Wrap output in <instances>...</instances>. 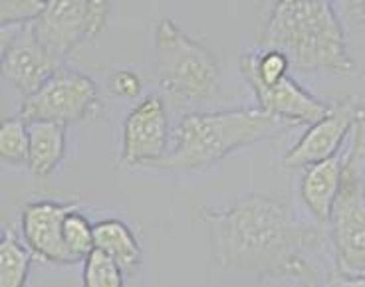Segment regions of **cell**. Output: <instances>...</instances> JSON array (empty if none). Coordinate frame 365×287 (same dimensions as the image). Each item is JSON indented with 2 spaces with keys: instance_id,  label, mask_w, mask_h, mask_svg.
<instances>
[{
  "instance_id": "obj_1",
  "label": "cell",
  "mask_w": 365,
  "mask_h": 287,
  "mask_svg": "<svg viewBox=\"0 0 365 287\" xmlns=\"http://www.w3.org/2000/svg\"><path fill=\"white\" fill-rule=\"evenodd\" d=\"M199 218L209 228L212 256L222 269L318 281L326 236L319 226L296 220L284 200L248 194L227 208L202 207Z\"/></svg>"
},
{
  "instance_id": "obj_2",
  "label": "cell",
  "mask_w": 365,
  "mask_h": 287,
  "mask_svg": "<svg viewBox=\"0 0 365 287\" xmlns=\"http://www.w3.org/2000/svg\"><path fill=\"white\" fill-rule=\"evenodd\" d=\"M258 46L282 52L300 72L356 73L346 30L329 0H272Z\"/></svg>"
},
{
  "instance_id": "obj_3",
  "label": "cell",
  "mask_w": 365,
  "mask_h": 287,
  "mask_svg": "<svg viewBox=\"0 0 365 287\" xmlns=\"http://www.w3.org/2000/svg\"><path fill=\"white\" fill-rule=\"evenodd\" d=\"M294 121L262 108H240L217 113H187L173 133V147L149 169L201 171L225 157L260 141H272L296 129Z\"/></svg>"
},
{
  "instance_id": "obj_4",
  "label": "cell",
  "mask_w": 365,
  "mask_h": 287,
  "mask_svg": "<svg viewBox=\"0 0 365 287\" xmlns=\"http://www.w3.org/2000/svg\"><path fill=\"white\" fill-rule=\"evenodd\" d=\"M334 269L344 276L365 273V111L347 139L341 187L328 222Z\"/></svg>"
},
{
  "instance_id": "obj_5",
  "label": "cell",
  "mask_w": 365,
  "mask_h": 287,
  "mask_svg": "<svg viewBox=\"0 0 365 287\" xmlns=\"http://www.w3.org/2000/svg\"><path fill=\"white\" fill-rule=\"evenodd\" d=\"M155 78L159 88L181 103H207L220 90L217 56L169 19L155 28Z\"/></svg>"
},
{
  "instance_id": "obj_6",
  "label": "cell",
  "mask_w": 365,
  "mask_h": 287,
  "mask_svg": "<svg viewBox=\"0 0 365 287\" xmlns=\"http://www.w3.org/2000/svg\"><path fill=\"white\" fill-rule=\"evenodd\" d=\"M100 109V91L90 75L73 70H58L32 95L22 98L19 117L24 123L52 121L73 125Z\"/></svg>"
},
{
  "instance_id": "obj_7",
  "label": "cell",
  "mask_w": 365,
  "mask_h": 287,
  "mask_svg": "<svg viewBox=\"0 0 365 287\" xmlns=\"http://www.w3.org/2000/svg\"><path fill=\"white\" fill-rule=\"evenodd\" d=\"M108 10L93 0H46L44 12L32 24L46 50L64 62L86 38L100 34L108 22Z\"/></svg>"
},
{
  "instance_id": "obj_8",
  "label": "cell",
  "mask_w": 365,
  "mask_h": 287,
  "mask_svg": "<svg viewBox=\"0 0 365 287\" xmlns=\"http://www.w3.org/2000/svg\"><path fill=\"white\" fill-rule=\"evenodd\" d=\"M62 68L40 42L32 22L2 28V75L22 98L40 90Z\"/></svg>"
},
{
  "instance_id": "obj_9",
  "label": "cell",
  "mask_w": 365,
  "mask_h": 287,
  "mask_svg": "<svg viewBox=\"0 0 365 287\" xmlns=\"http://www.w3.org/2000/svg\"><path fill=\"white\" fill-rule=\"evenodd\" d=\"M169 117L163 99L145 95L129 111L123 123L121 162L125 167H145L163 159L169 149Z\"/></svg>"
},
{
  "instance_id": "obj_10",
  "label": "cell",
  "mask_w": 365,
  "mask_h": 287,
  "mask_svg": "<svg viewBox=\"0 0 365 287\" xmlns=\"http://www.w3.org/2000/svg\"><path fill=\"white\" fill-rule=\"evenodd\" d=\"M364 111L365 108L361 101L354 95L338 103H331L328 115L310 125V129L302 135L300 141L288 151L284 157V165L294 169H306L310 165L334 157L346 145L351 129Z\"/></svg>"
},
{
  "instance_id": "obj_11",
  "label": "cell",
  "mask_w": 365,
  "mask_h": 287,
  "mask_svg": "<svg viewBox=\"0 0 365 287\" xmlns=\"http://www.w3.org/2000/svg\"><path fill=\"white\" fill-rule=\"evenodd\" d=\"M76 202L38 200L30 202L20 216V228L34 256L52 263H78L64 242V218L76 210Z\"/></svg>"
},
{
  "instance_id": "obj_12",
  "label": "cell",
  "mask_w": 365,
  "mask_h": 287,
  "mask_svg": "<svg viewBox=\"0 0 365 287\" xmlns=\"http://www.w3.org/2000/svg\"><path fill=\"white\" fill-rule=\"evenodd\" d=\"M247 83L255 91L258 108L276 117L294 121L296 125H314L331 109V103L312 95L290 75H286L276 85H264L255 80H248Z\"/></svg>"
},
{
  "instance_id": "obj_13",
  "label": "cell",
  "mask_w": 365,
  "mask_h": 287,
  "mask_svg": "<svg viewBox=\"0 0 365 287\" xmlns=\"http://www.w3.org/2000/svg\"><path fill=\"white\" fill-rule=\"evenodd\" d=\"M347 145H344L338 153L326 161L306 167L300 182V197L312 216L318 220V224H328L331 208L338 198L341 187V174H344V162H346Z\"/></svg>"
},
{
  "instance_id": "obj_14",
  "label": "cell",
  "mask_w": 365,
  "mask_h": 287,
  "mask_svg": "<svg viewBox=\"0 0 365 287\" xmlns=\"http://www.w3.org/2000/svg\"><path fill=\"white\" fill-rule=\"evenodd\" d=\"M30 153L28 169L38 179H46L60 167L66 155V125L52 121L28 123Z\"/></svg>"
},
{
  "instance_id": "obj_15",
  "label": "cell",
  "mask_w": 365,
  "mask_h": 287,
  "mask_svg": "<svg viewBox=\"0 0 365 287\" xmlns=\"http://www.w3.org/2000/svg\"><path fill=\"white\" fill-rule=\"evenodd\" d=\"M93 238H96V250L108 254L111 260L123 269V273L133 276L141 268L143 250L137 242L135 234L131 232L125 222L118 218H108L93 224Z\"/></svg>"
},
{
  "instance_id": "obj_16",
  "label": "cell",
  "mask_w": 365,
  "mask_h": 287,
  "mask_svg": "<svg viewBox=\"0 0 365 287\" xmlns=\"http://www.w3.org/2000/svg\"><path fill=\"white\" fill-rule=\"evenodd\" d=\"M34 254L12 232L0 238V287H26Z\"/></svg>"
},
{
  "instance_id": "obj_17",
  "label": "cell",
  "mask_w": 365,
  "mask_h": 287,
  "mask_svg": "<svg viewBox=\"0 0 365 287\" xmlns=\"http://www.w3.org/2000/svg\"><path fill=\"white\" fill-rule=\"evenodd\" d=\"M30 135L20 117L4 119L0 125V159L6 165H28Z\"/></svg>"
},
{
  "instance_id": "obj_18",
  "label": "cell",
  "mask_w": 365,
  "mask_h": 287,
  "mask_svg": "<svg viewBox=\"0 0 365 287\" xmlns=\"http://www.w3.org/2000/svg\"><path fill=\"white\" fill-rule=\"evenodd\" d=\"M64 242L78 261H83L96 250L93 224L76 208L64 218Z\"/></svg>"
},
{
  "instance_id": "obj_19",
  "label": "cell",
  "mask_w": 365,
  "mask_h": 287,
  "mask_svg": "<svg viewBox=\"0 0 365 287\" xmlns=\"http://www.w3.org/2000/svg\"><path fill=\"white\" fill-rule=\"evenodd\" d=\"M123 269L101 250L83 260V287H123Z\"/></svg>"
},
{
  "instance_id": "obj_20",
  "label": "cell",
  "mask_w": 365,
  "mask_h": 287,
  "mask_svg": "<svg viewBox=\"0 0 365 287\" xmlns=\"http://www.w3.org/2000/svg\"><path fill=\"white\" fill-rule=\"evenodd\" d=\"M46 0H0L2 28L30 24L44 12Z\"/></svg>"
},
{
  "instance_id": "obj_21",
  "label": "cell",
  "mask_w": 365,
  "mask_h": 287,
  "mask_svg": "<svg viewBox=\"0 0 365 287\" xmlns=\"http://www.w3.org/2000/svg\"><path fill=\"white\" fill-rule=\"evenodd\" d=\"M108 90L118 98L135 99L141 93V78L131 70H113L108 78Z\"/></svg>"
},
{
  "instance_id": "obj_22",
  "label": "cell",
  "mask_w": 365,
  "mask_h": 287,
  "mask_svg": "<svg viewBox=\"0 0 365 287\" xmlns=\"http://www.w3.org/2000/svg\"><path fill=\"white\" fill-rule=\"evenodd\" d=\"M324 287H365V273L364 276H344L336 269H331Z\"/></svg>"
},
{
  "instance_id": "obj_23",
  "label": "cell",
  "mask_w": 365,
  "mask_h": 287,
  "mask_svg": "<svg viewBox=\"0 0 365 287\" xmlns=\"http://www.w3.org/2000/svg\"><path fill=\"white\" fill-rule=\"evenodd\" d=\"M344 4L351 12H361V16L365 14V0H344Z\"/></svg>"
},
{
  "instance_id": "obj_24",
  "label": "cell",
  "mask_w": 365,
  "mask_h": 287,
  "mask_svg": "<svg viewBox=\"0 0 365 287\" xmlns=\"http://www.w3.org/2000/svg\"><path fill=\"white\" fill-rule=\"evenodd\" d=\"M304 287H324L322 283H318V281H306L304 283Z\"/></svg>"
},
{
  "instance_id": "obj_25",
  "label": "cell",
  "mask_w": 365,
  "mask_h": 287,
  "mask_svg": "<svg viewBox=\"0 0 365 287\" xmlns=\"http://www.w3.org/2000/svg\"><path fill=\"white\" fill-rule=\"evenodd\" d=\"M96 4H100V6H108L110 9V0H93Z\"/></svg>"
},
{
  "instance_id": "obj_26",
  "label": "cell",
  "mask_w": 365,
  "mask_h": 287,
  "mask_svg": "<svg viewBox=\"0 0 365 287\" xmlns=\"http://www.w3.org/2000/svg\"><path fill=\"white\" fill-rule=\"evenodd\" d=\"M364 22H365V14H364Z\"/></svg>"
}]
</instances>
